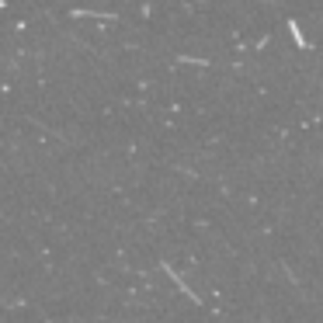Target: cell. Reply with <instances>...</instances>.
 Listing matches in <instances>:
<instances>
[{
  "mask_svg": "<svg viewBox=\"0 0 323 323\" xmlns=\"http://www.w3.org/2000/svg\"><path fill=\"white\" fill-rule=\"evenodd\" d=\"M288 32H292V38H295L299 45H306V38H303V32H299V24H295V21H288Z\"/></svg>",
  "mask_w": 323,
  "mask_h": 323,
  "instance_id": "1",
  "label": "cell"
}]
</instances>
